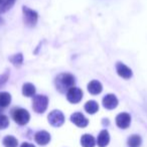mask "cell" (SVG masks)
I'll list each match as a JSON object with an SVG mask.
<instances>
[{
  "label": "cell",
  "mask_w": 147,
  "mask_h": 147,
  "mask_svg": "<svg viewBox=\"0 0 147 147\" xmlns=\"http://www.w3.org/2000/svg\"><path fill=\"white\" fill-rule=\"evenodd\" d=\"M75 77L69 73L61 74L55 79V86L61 93H65V91H69L71 88L75 87Z\"/></svg>",
  "instance_id": "cell-1"
},
{
  "label": "cell",
  "mask_w": 147,
  "mask_h": 147,
  "mask_svg": "<svg viewBox=\"0 0 147 147\" xmlns=\"http://www.w3.org/2000/svg\"><path fill=\"white\" fill-rule=\"evenodd\" d=\"M131 122V117L128 113H120L116 117V124L119 128L126 129L129 127Z\"/></svg>",
  "instance_id": "cell-9"
},
{
  "label": "cell",
  "mask_w": 147,
  "mask_h": 147,
  "mask_svg": "<svg viewBox=\"0 0 147 147\" xmlns=\"http://www.w3.org/2000/svg\"><path fill=\"white\" fill-rule=\"evenodd\" d=\"M7 80H8V73L6 71V73H4L3 75L0 76V88L7 82Z\"/></svg>",
  "instance_id": "cell-23"
},
{
  "label": "cell",
  "mask_w": 147,
  "mask_h": 147,
  "mask_svg": "<svg viewBox=\"0 0 147 147\" xmlns=\"http://www.w3.org/2000/svg\"><path fill=\"white\" fill-rule=\"evenodd\" d=\"M81 144L83 147H94L96 144V140L92 135L85 134L81 138Z\"/></svg>",
  "instance_id": "cell-14"
},
{
  "label": "cell",
  "mask_w": 147,
  "mask_h": 147,
  "mask_svg": "<svg viewBox=\"0 0 147 147\" xmlns=\"http://www.w3.org/2000/svg\"><path fill=\"white\" fill-rule=\"evenodd\" d=\"M12 118L18 125H25L28 123L30 115L25 109L16 108L12 110Z\"/></svg>",
  "instance_id": "cell-4"
},
{
  "label": "cell",
  "mask_w": 147,
  "mask_h": 147,
  "mask_svg": "<svg viewBox=\"0 0 147 147\" xmlns=\"http://www.w3.org/2000/svg\"><path fill=\"white\" fill-rule=\"evenodd\" d=\"M47 119H49V124L53 127L61 126V125L63 124V122H65V116H63V113L59 110H53V112L49 113Z\"/></svg>",
  "instance_id": "cell-5"
},
{
  "label": "cell",
  "mask_w": 147,
  "mask_h": 147,
  "mask_svg": "<svg viewBox=\"0 0 147 147\" xmlns=\"http://www.w3.org/2000/svg\"><path fill=\"white\" fill-rule=\"evenodd\" d=\"M11 102V96L7 92H1L0 93V107L1 108H6L9 106Z\"/></svg>",
  "instance_id": "cell-15"
},
{
  "label": "cell",
  "mask_w": 147,
  "mask_h": 147,
  "mask_svg": "<svg viewBox=\"0 0 147 147\" xmlns=\"http://www.w3.org/2000/svg\"><path fill=\"white\" fill-rule=\"evenodd\" d=\"M85 110L86 112H88L89 114H95L96 112H98L99 110V105L96 101H89L85 105Z\"/></svg>",
  "instance_id": "cell-17"
},
{
  "label": "cell",
  "mask_w": 147,
  "mask_h": 147,
  "mask_svg": "<svg viewBox=\"0 0 147 147\" xmlns=\"http://www.w3.org/2000/svg\"><path fill=\"white\" fill-rule=\"evenodd\" d=\"M9 125V120L7 116L0 114V129H5L7 128Z\"/></svg>",
  "instance_id": "cell-22"
},
{
  "label": "cell",
  "mask_w": 147,
  "mask_h": 147,
  "mask_svg": "<svg viewBox=\"0 0 147 147\" xmlns=\"http://www.w3.org/2000/svg\"><path fill=\"white\" fill-rule=\"evenodd\" d=\"M103 90V87H102V84H101L99 81H92L90 82V84L88 85V91L91 93L92 95H98L102 92Z\"/></svg>",
  "instance_id": "cell-13"
},
{
  "label": "cell",
  "mask_w": 147,
  "mask_h": 147,
  "mask_svg": "<svg viewBox=\"0 0 147 147\" xmlns=\"http://www.w3.org/2000/svg\"><path fill=\"white\" fill-rule=\"evenodd\" d=\"M103 106L108 110H113L118 106V99L113 94L106 95L103 98Z\"/></svg>",
  "instance_id": "cell-8"
},
{
  "label": "cell",
  "mask_w": 147,
  "mask_h": 147,
  "mask_svg": "<svg viewBox=\"0 0 147 147\" xmlns=\"http://www.w3.org/2000/svg\"><path fill=\"white\" fill-rule=\"evenodd\" d=\"M2 109H3V108H1V107H0V113L2 112Z\"/></svg>",
  "instance_id": "cell-26"
},
{
  "label": "cell",
  "mask_w": 147,
  "mask_h": 147,
  "mask_svg": "<svg viewBox=\"0 0 147 147\" xmlns=\"http://www.w3.org/2000/svg\"><path fill=\"white\" fill-rule=\"evenodd\" d=\"M22 11H23V20H24L25 24L29 27L35 26V24L37 22V19H38V14H37L36 11L28 8L27 6H23Z\"/></svg>",
  "instance_id": "cell-3"
},
{
  "label": "cell",
  "mask_w": 147,
  "mask_h": 147,
  "mask_svg": "<svg viewBox=\"0 0 147 147\" xmlns=\"http://www.w3.org/2000/svg\"><path fill=\"white\" fill-rule=\"evenodd\" d=\"M3 22V20H2V18H1V17H0V24H1V23Z\"/></svg>",
  "instance_id": "cell-25"
},
{
  "label": "cell",
  "mask_w": 147,
  "mask_h": 147,
  "mask_svg": "<svg viewBox=\"0 0 147 147\" xmlns=\"http://www.w3.org/2000/svg\"><path fill=\"white\" fill-rule=\"evenodd\" d=\"M109 141H110V135H109L108 131L107 130H103L100 132L97 139V144L99 147H106L108 145Z\"/></svg>",
  "instance_id": "cell-12"
},
{
  "label": "cell",
  "mask_w": 147,
  "mask_h": 147,
  "mask_svg": "<svg viewBox=\"0 0 147 147\" xmlns=\"http://www.w3.org/2000/svg\"><path fill=\"white\" fill-rule=\"evenodd\" d=\"M49 105V98L45 95H36L33 97L32 100V108L36 113H41L45 112Z\"/></svg>",
  "instance_id": "cell-2"
},
{
  "label": "cell",
  "mask_w": 147,
  "mask_h": 147,
  "mask_svg": "<svg viewBox=\"0 0 147 147\" xmlns=\"http://www.w3.org/2000/svg\"><path fill=\"white\" fill-rule=\"evenodd\" d=\"M20 147H35L33 144H31V143H27V142H24L21 144Z\"/></svg>",
  "instance_id": "cell-24"
},
{
  "label": "cell",
  "mask_w": 147,
  "mask_h": 147,
  "mask_svg": "<svg viewBox=\"0 0 147 147\" xmlns=\"http://www.w3.org/2000/svg\"><path fill=\"white\" fill-rule=\"evenodd\" d=\"M15 3V0H0V12L3 13L10 9Z\"/></svg>",
  "instance_id": "cell-19"
},
{
  "label": "cell",
  "mask_w": 147,
  "mask_h": 147,
  "mask_svg": "<svg viewBox=\"0 0 147 147\" xmlns=\"http://www.w3.org/2000/svg\"><path fill=\"white\" fill-rule=\"evenodd\" d=\"M22 94L25 97H33L35 94V87L30 83H26L22 87Z\"/></svg>",
  "instance_id": "cell-16"
},
{
  "label": "cell",
  "mask_w": 147,
  "mask_h": 147,
  "mask_svg": "<svg viewBox=\"0 0 147 147\" xmlns=\"http://www.w3.org/2000/svg\"><path fill=\"white\" fill-rule=\"evenodd\" d=\"M3 145L5 147H17L18 145V141L15 137L8 135V136H5L3 138Z\"/></svg>",
  "instance_id": "cell-18"
},
{
  "label": "cell",
  "mask_w": 147,
  "mask_h": 147,
  "mask_svg": "<svg viewBox=\"0 0 147 147\" xmlns=\"http://www.w3.org/2000/svg\"><path fill=\"white\" fill-rule=\"evenodd\" d=\"M141 144V137L139 135H132L128 139V145L130 147H138Z\"/></svg>",
  "instance_id": "cell-20"
},
{
  "label": "cell",
  "mask_w": 147,
  "mask_h": 147,
  "mask_svg": "<svg viewBox=\"0 0 147 147\" xmlns=\"http://www.w3.org/2000/svg\"><path fill=\"white\" fill-rule=\"evenodd\" d=\"M116 71L119 76L122 77L123 79H126L127 80V79H130L132 77V71H131V69H129L127 65H125L122 63H117Z\"/></svg>",
  "instance_id": "cell-10"
},
{
  "label": "cell",
  "mask_w": 147,
  "mask_h": 147,
  "mask_svg": "<svg viewBox=\"0 0 147 147\" xmlns=\"http://www.w3.org/2000/svg\"><path fill=\"white\" fill-rule=\"evenodd\" d=\"M34 139L39 145H47L51 141V135L47 131H38L35 134Z\"/></svg>",
  "instance_id": "cell-11"
},
{
  "label": "cell",
  "mask_w": 147,
  "mask_h": 147,
  "mask_svg": "<svg viewBox=\"0 0 147 147\" xmlns=\"http://www.w3.org/2000/svg\"><path fill=\"white\" fill-rule=\"evenodd\" d=\"M9 59H10V61L15 65V67H19L23 61V57L21 53H17V55H14L13 57H11Z\"/></svg>",
  "instance_id": "cell-21"
},
{
  "label": "cell",
  "mask_w": 147,
  "mask_h": 147,
  "mask_svg": "<svg viewBox=\"0 0 147 147\" xmlns=\"http://www.w3.org/2000/svg\"><path fill=\"white\" fill-rule=\"evenodd\" d=\"M71 121L78 127H81V128H84V127L88 126L89 124V120L80 112L74 113L71 116Z\"/></svg>",
  "instance_id": "cell-7"
},
{
  "label": "cell",
  "mask_w": 147,
  "mask_h": 147,
  "mask_svg": "<svg viewBox=\"0 0 147 147\" xmlns=\"http://www.w3.org/2000/svg\"><path fill=\"white\" fill-rule=\"evenodd\" d=\"M83 98V91L81 89L77 88V87H73L71 88L67 93V99L69 102L73 103V104H77L79 103Z\"/></svg>",
  "instance_id": "cell-6"
}]
</instances>
